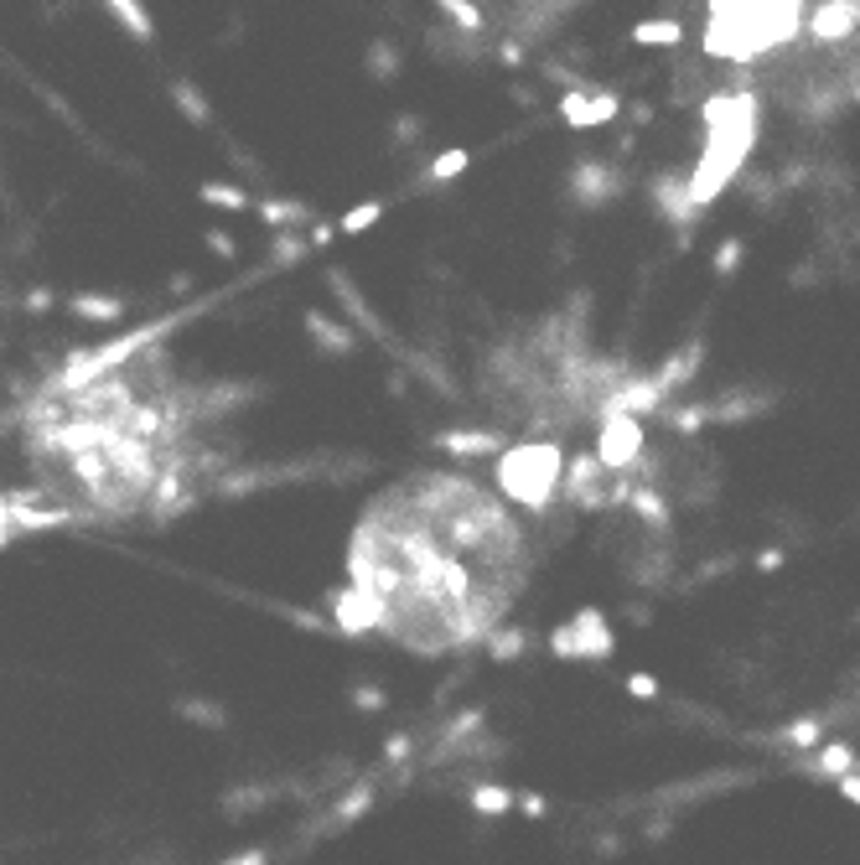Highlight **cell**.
<instances>
[{
    "mask_svg": "<svg viewBox=\"0 0 860 865\" xmlns=\"http://www.w3.org/2000/svg\"><path fill=\"white\" fill-rule=\"evenodd\" d=\"M560 109H565V119H571V125H602V119L617 115V104H612V99H581V94H571V99L560 104Z\"/></svg>",
    "mask_w": 860,
    "mask_h": 865,
    "instance_id": "cell-5",
    "label": "cell"
},
{
    "mask_svg": "<svg viewBox=\"0 0 860 865\" xmlns=\"http://www.w3.org/2000/svg\"><path fill=\"white\" fill-rule=\"evenodd\" d=\"M73 311L88 317V322H119V317H125V301H119V296H73Z\"/></svg>",
    "mask_w": 860,
    "mask_h": 865,
    "instance_id": "cell-7",
    "label": "cell"
},
{
    "mask_svg": "<svg viewBox=\"0 0 860 865\" xmlns=\"http://www.w3.org/2000/svg\"><path fill=\"white\" fill-rule=\"evenodd\" d=\"M633 36H638V42H648V47H669V42L679 36V26H675V21H643Z\"/></svg>",
    "mask_w": 860,
    "mask_h": 865,
    "instance_id": "cell-12",
    "label": "cell"
},
{
    "mask_svg": "<svg viewBox=\"0 0 860 865\" xmlns=\"http://www.w3.org/2000/svg\"><path fill=\"white\" fill-rule=\"evenodd\" d=\"M467 167H473V156L456 146V151H440L436 161H431V171H425V177H431V182H456V177H461Z\"/></svg>",
    "mask_w": 860,
    "mask_h": 865,
    "instance_id": "cell-11",
    "label": "cell"
},
{
    "mask_svg": "<svg viewBox=\"0 0 860 865\" xmlns=\"http://www.w3.org/2000/svg\"><path fill=\"white\" fill-rule=\"evenodd\" d=\"M369 68L373 73H394V52H389V47H373L369 52Z\"/></svg>",
    "mask_w": 860,
    "mask_h": 865,
    "instance_id": "cell-14",
    "label": "cell"
},
{
    "mask_svg": "<svg viewBox=\"0 0 860 865\" xmlns=\"http://www.w3.org/2000/svg\"><path fill=\"white\" fill-rule=\"evenodd\" d=\"M198 197H203L208 207H223V213H244V207H254L249 192H244V188H229V182H203V188H198Z\"/></svg>",
    "mask_w": 860,
    "mask_h": 865,
    "instance_id": "cell-6",
    "label": "cell"
},
{
    "mask_svg": "<svg viewBox=\"0 0 860 865\" xmlns=\"http://www.w3.org/2000/svg\"><path fill=\"white\" fill-rule=\"evenodd\" d=\"M171 94H177V104H182L187 115H192V125H203V119H208V109H203V99L192 94V84H177V88H171Z\"/></svg>",
    "mask_w": 860,
    "mask_h": 865,
    "instance_id": "cell-13",
    "label": "cell"
},
{
    "mask_svg": "<svg viewBox=\"0 0 860 865\" xmlns=\"http://www.w3.org/2000/svg\"><path fill=\"white\" fill-rule=\"evenodd\" d=\"M379 218H384V203H379V197H363V203H353L338 218V234H363V228H373Z\"/></svg>",
    "mask_w": 860,
    "mask_h": 865,
    "instance_id": "cell-10",
    "label": "cell"
},
{
    "mask_svg": "<svg viewBox=\"0 0 860 865\" xmlns=\"http://www.w3.org/2000/svg\"><path fill=\"white\" fill-rule=\"evenodd\" d=\"M306 332L327 348V353H348L353 348V338H348V327L332 322V317H321V311H306Z\"/></svg>",
    "mask_w": 860,
    "mask_h": 865,
    "instance_id": "cell-4",
    "label": "cell"
},
{
    "mask_svg": "<svg viewBox=\"0 0 860 865\" xmlns=\"http://www.w3.org/2000/svg\"><path fill=\"white\" fill-rule=\"evenodd\" d=\"M534 540L503 492L467 472H410L373 492L348 534L332 617L405 659H461L508 628Z\"/></svg>",
    "mask_w": 860,
    "mask_h": 865,
    "instance_id": "cell-1",
    "label": "cell"
},
{
    "mask_svg": "<svg viewBox=\"0 0 860 865\" xmlns=\"http://www.w3.org/2000/svg\"><path fill=\"white\" fill-rule=\"evenodd\" d=\"M835 788H840V793L850 798V803H860V778H856V772H845V778H835Z\"/></svg>",
    "mask_w": 860,
    "mask_h": 865,
    "instance_id": "cell-16",
    "label": "cell"
},
{
    "mask_svg": "<svg viewBox=\"0 0 860 865\" xmlns=\"http://www.w3.org/2000/svg\"><path fill=\"white\" fill-rule=\"evenodd\" d=\"M254 213H259V218L270 223L275 234H280V228H296V223H306V207H301V203H286V197H270V203H254Z\"/></svg>",
    "mask_w": 860,
    "mask_h": 865,
    "instance_id": "cell-8",
    "label": "cell"
},
{
    "mask_svg": "<svg viewBox=\"0 0 860 865\" xmlns=\"http://www.w3.org/2000/svg\"><path fill=\"white\" fill-rule=\"evenodd\" d=\"M436 6L456 21V26H461V32H473V36L488 32V17H482V6H477V0H436Z\"/></svg>",
    "mask_w": 860,
    "mask_h": 865,
    "instance_id": "cell-9",
    "label": "cell"
},
{
    "mask_svg": "<svg viewBox=\"0 0 860 865\" xmlns=\"http://www.w3.org/2000/svg\"><path fill=\"white\" fill-rule=\"evenodd\" d=\"M208 249H213L219 259H234V238H229V234H208Z\"/></svg>",
    "mask_w": 860,
    "mask_h": 865,
    "instance_id": "cell-15",
    "label": "cell"
},
{
    "mask_svg": "<svg viewBox=\"0 0 860 865\" xmlns=\"http://www.w3.org/2000/svg\"><path fill=\"white\" fill-rule=\"evenodd\" d=\"M104 6L115 11V21L136 36V42H151V36H156V21H151V11H146L140 0H104Z\"/></svg>",
    "mask_w": 860,
    "mask_h": 865,
    "instance_id": "cell-3",
    "label": "cell"
},
{
    "mask_svg": "<svg viewBox=\"0 0 860 865\" xmlns=\"http://www.w3.org/2000/svg\"><path fill=\"white\" fill-rule=\"evenodd\" d=\"M219 415L213 389L177 384L161 348L125 363L84 357L26 405L21 441L36 498L63 524L177 519L208 492L213 451L203 425Z\"/></svg>",
    "mask_w": 860,
    "mask_h": 865,
    "instance_id": "cell-2",
    "label": "cell"
},
{
    "mask_svg": "<svg viewBox=\"0 0 860 865\" xmlns=\"http://www.w3.org/2000/svg\"><path fill=\"white\" fill-rule=\"evenodd\" d=\"M47 306H52L47 290H32V296H26V311H47Z\"/></svg>",
    "mask_w": 860,
    "mask_h": 865,
    "instance_id": "cell-17",
    "label": "cell"
}]
</instances>
